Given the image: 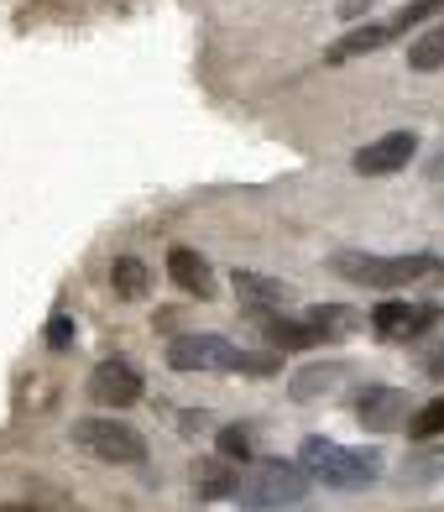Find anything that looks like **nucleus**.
<instances>
[{"mask_svg": "<svg viewBox=\"0 0 444 512\" xmlns=\"http://www.w3.org/2000/svg\"><path fill=\"white\" fill-rule=\"evenodd\" d=\"M230 288H236V298L251 314H288V304L298 298L288 283H277V277H267V272H251V267H236Z\"/></svg>", "mask_w": 444, "mask_h": 512, "instance_id": "obj_10", "label": "nucleus"}, {"mask_svg": "<svg viewBox=\"0 0 444 512\" xmlns=\"http://www.w3.org/2000/svg\"><path fill=\"white\" fill-rule=\"evenodd\" d=\"M110 288H115L121 304H142L147 288H152V272H147L142 256H131V251L115 256V262H110Z\"/></svg>", "mask_w": 444, "mask_h": 512, "instance_id": "obj_15", "label": "nucleus"}, {"mask_svg": "<svg viewBox=\"0 0 444 512\" xmlns=\"http://www.w3.org/2000/svg\"><path fill=\"white\" fill-rule=\"evenodd\" d=\"M434 434H444V398L413 408V418H408V439H434Z\"/></svg>", "mask_w": 444, "mask_h": 512, "instance_id": "obj_19", "label": "nucleus"}, {"mask_svg": "<svg viewBox=\"0 0 444 512\" xmlns=\"http://www.w3.org/2000/svg\"><path fill=\"white\" fill-rule=\"evenodd\" d=\"M330 267L345 283H361V288H413V283H424V277L439 272V256L434 251H408V256L340 251V256H330Z\"/></svg>", "mask_w": 444, "mask_h": 512, "instance_id": "obj_3", "label": "nucleus"}, {"mask_svg": "<svg viewBox=\"0 0 444 512\" xmlns=\"http://www.w3.org/2000/svg\"><path fill=\"white\" fill-rule=\"evenodd\" d=\"M309 486L314 476L298 460H251V471L236 486V502L241 512H283L309 497Z\"/></svg>", "mask_w": 444, "mask_h": 512, "instance_id": "obj_2", "label": "nucleus"}, {"mask_svg": "<svg viewBox=\"0 0 444 512\" xmlns=\"http://www.w3.org/2000/svg\"><path fill=\"white\" fill-rule=\"evenodd\" d=\"M256 319H262V330L277 351H314V345H324L309 319H288V314H256Z\"/></svg>", "mask_w": 444, "mask_h": 512, "instance_id": "obj_14", "label": "nucleus"}, {"mask_svg": "<svg viewBox=\"0 0 444 512\" xmlns=\"http://www.w3.org/2000/svg\"><path fill=\"white\" fill-rule=\"evenodd\" d=\"M236 486H241V465H236V460L209 455V460L194 465V492H199V502H225V497H236Z\"/></svg>", "mask_w": 444, "mask_h": 512, "instance_id": "obj_12", "label": "nucleus"}, {"mask_svg": "<svg viewBox=\"0 0 444 512\" xmlns=\"http://www.w3.org/2000/svg\"><path fill=\"white\" fill-rule=\"evenodd\" d=\"M356 418H361V429H371V434H392V429H408L413 403H408L403 387L371 382V387L356 392Z\"/></svg>", "mask_w": 444, "mask_h": 512, "instance_id": "obj_6", "label": "nucleus"}, {"mask_svg": "<svg viewBox=\"0 0 444 512\" xmlns=\"http://www.w3.org/2000/svg\"><path fill=\"white\" fill-rule=\"evenodd\" d=\"M397 37V27L392 21H366V27H356V32H345L330 53H324V63H345V58H361V53H377V48H387V42Z\"/></svg>", "mask_w": 444, "mask_h": 512, "instance_id": "obj_13", "label": "nucleus"}, {"mask_svg": "<svg viewBox=\"0 0 444 512\" xmlns=\"http://www.w3.org/2000/svg\"><path fill=\"white\" fill-rule=\"evenodd\" d=\"M418 465H424V471H413L408 481H429V476H439V471H444V450H439V455H424Z\"/></svg>", "mask_w": 444, "mask_h": 512, "instance_id": "obj_23", "label": "nucleus"}, {"mask_svg": "<svg viewBox=\"0 0 444 512\" xmlns=\"http://www.w3.org/2000/svg\"><path fill=\"white\" fill-rule=\"evenodd\" d=\"M429 178H434V183H444V147L429 157Z\"/></svg>", "mask_w": 444, "mask_h": 512, "instance_id": "obj_25", "label": "nucleus"}, {"mask_svg": "<svg viewBox=\"0 0 444 512\" xmlns=\"http://www.w3.org/2000/svg\"><path fill=\"white\" fill-rule=\"evenodd\" d=\"M168 277L189 298H215V272H209V262H204L194 246H173L168 251Z\"/></svg>", "mask_w": 444, "mask_h": 512, "instance_id": "obj_11", "label": "nucleus"}, {"mask_svg": "<svg viewBox=\"0 0 444 512\" xmlns=\"http://www.w3.org/2000/svg\"><path fill=\"white\" fill-rule=\"evenodd\" d=\"M142 371H136L126 356H110L100 361L95 371H89V398H95L100 408H131V403H142Z\"/></svg>", "mask_w": 444, "mask_h": 512, "instance_id": "obj_8", "label": "nucleus"}, {"mask_svg": "<svg viewBox=\"0 0 444 512\" xmlns=\"http://www.w3.org/2000/svg\"><path fill=\"white\" fill-rule=\"evenodd\" d=\"M413 152H418V131H387L356 152V173L361 178H392L413 162Z\"/></svg>", "mask_w": 444, "mask_h": 512, "instance_id": "obj_9", "label": "nucleus"}, {"mask_svg": "<svg viewBox=\"0 0 444 512\" xmlns=\"http://www.w3.org/2000/svg\"><path fill=\"white\" fill-rule=\"evenodd\" d=\"M0 512H58V507H42V502H6Z\"/></svg>", "mask_w": 444, "mask_h": 512, "instance_id": "obj_24", "label": "nucleus"}, {"mask_svg": "<svg viewBox=\"0 0 444 512\" xmlns=\"http://www.w3.org/2000/svg\"><path fill=\"white\" fill-rule=\"evenodd\" d=\"M168 366L173 371H256V377L277 371L272 356H246L241 345L225 340V335H178L168 345Z\"/></svg>", "mask_w": 444, "mask_h": 512, "instance_id": "obj_4", "label": "nucleus"}, {"mask_svg": "<svg viewBox=\"0 0 444 512\" xmlns=\"http://www.w3.org/2000/svg\"><path fill=\"white\" fill-rule=\"evenodd\" d=\"M303 319L319 330V340H340L345 330H356V324H361V314L345 309V304H314V309H303Z\"/></svg>", "mask_w": 444, "mask_h": 512, "instance_id": "obj_17", "label": "nucleus"}, {"mask_svg": "<svg viewBox=\"0 0 444 512\" xmlns=\"http://www.w3.org/2000/svg\"><path fill=\"white\" fill-rule=\"evenodd\" d=\"M408 68L413 74H434V68H444V21L429 27L418 42H408Z\"/></svg>", "mask_w": 444, "mask_h": 512, "instance_id": "obj_18", "label": "nucleus"}, {"mask_svg": "<svg viewBox=\"0 0 444 512\" xmlns=\"http://www.w3.org/2000/svg\"><path fill=\"white\" fill-rule=\"evenodd\" d=\"M439 324V309L434 304H413V298H387V304L371 309V330H377L387 345H403V340H418Z\"/></svg>", "mask_w": 444, "mask_h": 512, "instance_id": "obj_7", "label": "nucleus"}, {"mask_svg": "<svg viewBox=\"0 0 444 512\" xmlns=\"http://www.w3.org/2000/svg\"><path fill=\"white\" fill-rule=\"evenodd\" d=\"M74 445L100 465H142L147 460V439L131 424H115V418H79Z\"/></svg>", "mask_w": 444, "mask_h": 512, "instance_id": "obj_5", "label": "nucleus"}, {"mask_svg": "<svg viewBox=\"0 0 444 512\" xmlns=\"http://www.w3.org/2000/svg\"><path fill=\"white\" fill-rule=\"evenodd\" d=\"M298 465L319 486H330V492H366V486L382 481L387 460H382V450H356V445H340V439L309 434L298 445Z\"/></svg>", "mask_w": 444, "mask_h": 512, "instance_id": "obj_1", "label": "nucleus"}, {"mask_svg": "<svg viewBox=\"0 0 444 512\" xmlns=\"http://www.w3.org/2000/svg\"><path fill=\"white\" fill-rule=\"evenodd\" d=\"M251 450H256V439H251V429L246 424H230V429H220V455L225 460H251Z\"/></svg>", "mask_w": 444, "mask_h": 512, "instance_id": "obj_20", "label": "nucleus"}, {"mask_svg": "<svg viewBox=\"0 0 444 512\" xmlns=\"http://www.w3.org/2000/svg\"><path fill=\"white\" fill-rule=\"evenodd\" d=\"M340 377H345L340 361H330V366H303L288 392H293V403H314V398H324V392H335Z\"/></svg>", "mask_w": 444, "mask_h": 512, "instance_id": "obj_16", "label": "nucleus"}, {"mask_svg": "<svg viewBox=\"0 0 444 512\" xmlns=\"http://www.w3.org/2000/svg\"><path fill=\"white\" fill-rule=\"evenodd\" d=\"M434 11H444V0H413V6H403V11H397V21H392V27H397V32H408V27H418V21H429Z\"/></svg>", "mask_w": 444, "mask_h": 512, "instance_id": "obj_21", "label": "nucleus"}, {"mask_svg": "<svg viewBox=\"0 0 444 512\" xmlns=\"http://www.w3.org/2000/svg\"><path fill=\"white\" fill-rule=\"evenodd\" d=\"M74 340H79L74 319H68V314H53V319H48V345H53V351H68Z\"/></svg>", "mask_w": 444, "mask_h": 512, "instance_id": "obj_22", "label": "nucleus"}]
</instances>
